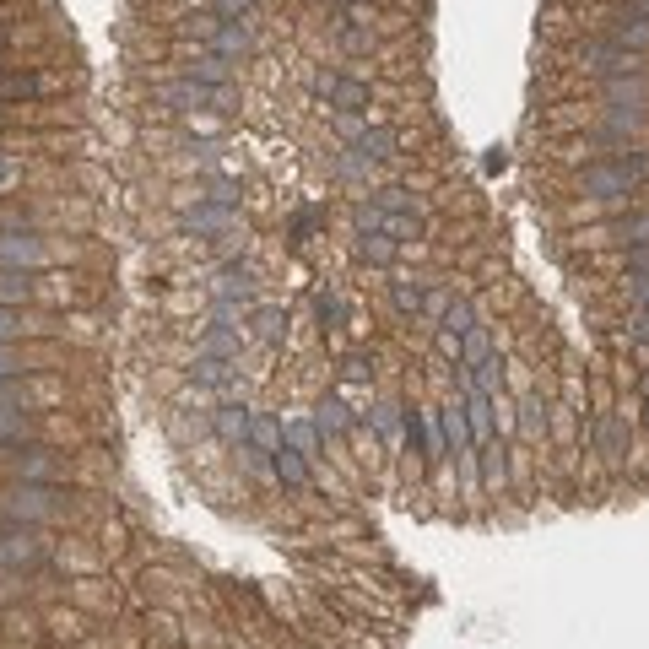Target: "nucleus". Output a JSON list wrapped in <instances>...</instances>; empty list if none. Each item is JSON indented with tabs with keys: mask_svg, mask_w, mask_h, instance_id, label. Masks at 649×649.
Returning <instances> with one entry per match:
<instances>
[{
	"mask_svg": "<svg viewBox=\"0 0 649 649\" xmlns=\"http://www.w3.org/2000/svg\"><path fill=\"white\" fill-rule=\"evenodd\" d=\"M649 179V157L644 152H601L585 168V195L590 201H617V195H633Z\"/></svg>",
	"mask_w": 649,
	"mask_h": 649,
	"instance_id": "f257e3e1",
	"label": "nucleus"
},
{
	"mask_svg": "<svg viewBox=\"0 0 649 649\" xmlns=\"http://www.w3.org/2000/svg\"><path fill=\"white\" fill-rule=\"evenodd\" d=\"M585 60L595 65V76H601V82L639 71V55H633V49H622L617 38H595V44H585Z\"/></svg>",
	"mask_w": 649,
	"mask_h": 649,
	"instance_id": "f03ea898",
	"label": "nucleus"
},
{
	"mask_svg": "<svg viewBox=\"0 0 649 649\" xmlns=\"http://www.w3.org/2000/svg\"><path fill=\"white\" fill-rule=\"evenodd\" d=\"M314 92L336 103V114H363V109H368V87H363V82H352V76L325 71V76H314Z\"/></svg>",
	"mask_w": 649,
	"mask_h": 649,
	"instance_id": "7ed1b4c3",
	"label": "nucleus"
},
{
	"mask_svg": "<svg viewBox=\"0 0 649 649\" xmlns=\"http://www.w3.org/2000/svg\"><path fill=\"white\" fill-rule=\"evenodd\" d=\"M601 98H606V109H617V114H644L649 109V82H644L639 71L612 76V82L601 87Z\"/></svg>",
	"mask_w": 649,
	"mask_h": 649,
	"instance_id": "20e7f679",
	"label": "nucleus"
},
{
	"mask_svg": "<svg viewBox=\"0 0 649 649\" xmlns=\"http://www.w3.org/2000/svg\"><path fill=\"white\" fill-rule=\"evenodd\" d=\"M206 38H211V49H217L222 60H244V55H249V28H244V22L211 17V22H206Z\"/></svg>",
	"mask_w": 649,
	"mask_h": 649,
	"instance_id": "39448f33",
	"label": "nucleus"
},
{
	"mask_svg": "<svg viewBox=\"0 0 649 649\" xmlns=\"http://www.w3.org/2000/svg\"><path fill=\"white\" fill-rule=\"evenodd\" d=\"M590 439H595V449H601V455L606 460H622V455H628V422H622V417H612V412H606V417H595V433H590Z\"/></svg>",
	"mask_w": 649,
	"mask_h": 649,
	"instance_id": "423d86ee",
	"label": "nucleus"
},
{
	"mask_svg": "<svg viewBox=\"0 0 649 649\" xmlns=\"http://www.w3.org/2000/svg\"><path fill=\"white\" fill-rule=\"evenodd\" d=\"M466 428H471V439H476V444L493 439V395H482V390H471V395H466Z\"/></svg>",
	"mask_w": 649,
	"mask_h": 649,
	"instance_id": "0eeeda50",
	"label": "nucleus"
},
{
	"mask_svg": "<svg viewBox=\"0 0 649 649\" xmlns=\"http://www.w3.org/2000/svg\"><path fill=\"white\" fill-rule=\"evenodd\" d=\"M606 38H617V44H622V49H633V55H649V22L628 17V11H622L612 28H606Z\"/></svg>",
	"mask_w": 649,
	"mask_h": 649,
	"instance_id": "6e6552de",
	"label": "nucleus"
},
{
	"mask_svg": "<svg viewBox=\"0 0 649 649\" xmlns=\"http://www.w3.org/2000/svg\"><path fill=\"white\" fill-rule=\"evenodd\" d=\"M612 238H617L622 249L649 244V211H628V217H617V222H612Z\"/></svg>",
	"mask_w": 649,
	"mask_h": 649,
	"instance_id": "1a4fd4ad",
	"label": "nucleus"
},
{
	"mask_svg": "<svg viewBox=\"0 0 649 649\" xmlns=\"http://www.w3.org/2000/svg\"><path fill=\"white\" fill-rule=\"evenodd\" d=\"M487 357H493V336H487V325H471L466 336H460V363H466V368H482Z\"/></svg>",
	"mask_w": 649,
	"mask_h": 649,
	"instance_id": "9d476101",
	"label": "nucleus"
},
{
	"mask_svg": "<svg viewBox=\"0 0 649 649\" xmlns=\"http://www.w3.org/2000/svg\"><path fill=\"white\" fill-rule=\"evenodd\" d=\"M190 82H201V87H228V82H233V65L222 60V55H206V60L190 65Z\"/></svg>",
	"mask_w": 649,
	"mask_h": 649,
	"instance_id": "9b49d317",
	"label": "nucleus"
},
{
	"mask_svg": "<svg viewBox=\"0 0 649 649\" xmlns=\"http://www.w3.org/2000/svg\"><path fill=\"white\" fill-rule=\"evenodd\" d=\"M352 152L368 157V163H374V157H390V152H395V130H374V125H368L363 136L352 141Z\"/></svg>",
	"mask_w": 649,
	"mask_h": 649,
	"instance_id": "f8f14e48",
	"label": "nucleus"
},
{
	"mask_svg": "<svg viewBox=\"0 0 649 649\" xmlns=\"http://www.w3.org/2000/svg\"><path fill=\"white\" fill-rule=\"evenodd\" d=\"M271 466H276V476H282L287 487H303V482H309V466H303V455H298V449H287V444L271 455Z\"/></svg>",
	"mask_w": 649,
	"mask_h": 649,
	"instance_id": "ddd939ff",
	"label": "nucleus"
},
{
	"mask_svg": "<svg viewBox=\"0 0 649 649\" xmlns=\"http://www.w3.org/2000/svg\"><path fill=\"white\" fill-rule=\"evenodd\" d=\"M357 255H363L368 266H390V260H395V238L390 233H363V238H357Z\"/></svg>",
	"mask_w": 649,
	"mask_h": 649,
	"instance_id": "4468645a",
	"label": "nucleus"
},
{
	"mask_svg": "<svg viewBox=\"0 0 649 649\" xmlns=\"http://www.w3.org/2000/svg\"><path fill=\"white\" fill-rule=\"evenodd\" d=\"M249 439H255V449H260V455H276V449H282V428H276V422L271 417H249Z\"/></svg>",
	"mask_w": 649,
	"mask_h": 649,
	"instance_id": "2eb2a0df",
	"label": "nucleus"
},
{
	"mask_svg": "<svg viewBox=\"0 0 649 649\" xmlns=\"http://www.w3.org/2000/svg\"><path fill=\"white\" fill-rule=\"evenodd\" d=\"M476 320H471V303L466 298H449V309H444V330H449V336H466V330H471Z\"/></svg>",
	"mask_w": 649,
	"mask_h": 649,
	"instance_id": "dca6fc26",
	"label": "nucleus"
},
{
	"mask_svg": "<svg viewBox=\"0 0 649 649\" xmlns=\"http://www.w3.org/2000/svg\"><path fill=\"white\" fill-rule=\"evenodd\" d=\"M320 439H325V433H320V422H293V449H298L303 460H309V455H320Z\"/></svg>",
	"mask_w": 649,
	"mask_h": 649,
	"instance_id": "f3484780",
	"label": "nucleus"
},
{
	"mask_svg": "<svg viewBox=\"0 0 649 649\" xmlns=\"http://www.w3.org/2000/svg\"><path fill=\"white\" fill-rule=\"evenodd\" d=\"M314 422H320V433H347V428H352V412H347L341 401H325Z\"/></svg>",
	"mask_w": 649,
	"mask_h": 649,
	"instance_id": "a211bd4d",
	"label": "nucleus"
},
{
	"mask_svg": "<svg viewBox=\"0 0 649 649\" xmlns=\"http://www.w3.org/2000/svg\"><path fill=\"white\" fill-rule=\"evenodd\" d=\"M163 98L179 103V109H201V103H206V87H201V82H184V87H168Z\"/></svg>",
	"mask_w": 649,
	"mask_h": 649,
	"instance_id": "6ab92c4d",
	"label": "nucleus"
},
{
	"mask_svg": "<svg viewBox=\"0 0 649 649\" xmlns=\"http://www.w3.org/2000/svg\"><path fill=\"white\" fill-rule=\"evenodd\" d=\"M368 206H374V211H412V195H406L401 184H390V190H379Z\"/></svg>",
	"mask_w": 649,
	"mask_h": 649,
	"instance_id": "aec40b11",
	"label": "nucleus"
},
{
	"mask_svg": "<svg viewBox=\"0 0 649 649\" xmlns=\"http://www.w3.org/2000/svg\"><path fill=\"white\" fill-rule=\"evenodd\" d=\"M38 244L33 238H0V260H33Z\"/></svg>",
	"mask_w": 649,
	"mask_h": 649,
	"instance_id": "412c9836",
	"label": "nucleus"
},
{
	"mask_svg": "<svg viewBox=\"0 0 649 649\" xmlns=\"http://www.w3.org/2000/svg\"><path fill=\"white\" fill-rule=\"evenodd\" d=\"M38 82L33 76H0V98H33Z\"/></svg>",
	"mask_w": 649,
	"mask_h": 649,
	"instance_id": "4be33fe9",
	"label": "nucleus"
},
{
	"mask_svg": "<svg viewBox=\"0 0 649 649\" xmlns=\"http://www.w3.org/2000/svg\"><path fill=\"white\" fill-rule=\"evenodd\" d=\"M395 309H401V314H417V309H422V287L395 282Z\"/></svg>",
	"mask_w": 649,
	"mask_h": 649,
	"instance_id": "5701e85b",
	"label": "nucleus"
},
{
	"mask_svg": "<svg viewBox=\"0 0 649 649\" xmlns=\"http://www.w3.org/2000/svg\"><path fill=\"white\" fill-rule=\"evenodd\" d=\"M520 428L531 433V439H536L541 428H547V412H541V401H525V412H520Z\"/></svg>",
	"mask_w": 649,
	"mask_h": 649,
	"instance_id": "b1692460",
	"label": "nucleus"
},
{
	"mask_svg": "<svg viewBox=\"0 0 649 649\" xmlns=\"http://www.w3.org/2000/svg\"><path fill=\"white\" fill-rule=\"evenodd\" d=\"M628 341H633V347H644V357H649V309H639V314H633V325H628Z\"/></svg>",
	"mask_w": 649,
	"mask_h": 649,
	"instance_id": "393cba45",
	"label": "nucleus"
},
{
	"mask_svg": "<svg viewBox=\"0 0 649 649\" xmlns=\"http://www.w3.org/2000/svg\"><path fill=\"white\" fill-rule=\"evenodd\" d=\"M336 130H341V136H352V141H357V136H363V130H368V119H363V114H336Z\"/></svg>",
	"mask_w": 649,
	"mask_h": 649,
	"instance_id": "a878e982",
	"label": "nucleus"
},
{
	"mask_svg": "<svg viewBox=\"0 0 649 649\" xmlns=\"http://www.w3.org/2000/svg\"><path fill=\"white\" fill-rule=\"evenodd\" d=\"M395 412H401V406H390V401H384V406H374V428H379V433H395V422H401Z\"/></svg>",
	"mask_w": 649,
	"mask_h": 649,
	"instance_id": "bb28decb",
	"label": "nucleus"
},
{
	"mask_svg": "<svg viewBox=\"0 0 649 649\" xmlns=\"http://www.w3.org/2000/svg\"><path fill=\"white\" fill-rule=\"evenodd\" d=\"M206 352H222V357H233L238 347H233V336H228V330H211V336H206Z\"/></svg>",
	"mask_w": 649,
	"mask_h": 649,
	"instance_id": "cd10ccee",
	"label": "nucleus"
},
{
	"mask_svg": "<svg viewBox=\"0 0 649 649\" xmlns=\"http://www.w3.org/2000/svg\"><path fill=\"white\" fill-rule=\"evenodd\" d=\"M282 314H276V309H266V314H260V336H266V341H276V336H282Z\"/></svg>",
	"mask_w": 649,
	"mask_h": 649,
	"instance_id": "c85d7f7f",
	"label": "nucleus"
},
{
	"mask_svg": "<svg viewBox=\"0 0 649 649\" xmlns=\"http://www.w3.org/2000/svg\"><path fill=\"white\" fill-rule=\"evenodd\" d=\"M336 38H341L347 49H368V33H363V28H347V22L336 28Z\"/></svg>",
	"mask_w": 649,
	"mask_h": 649,
	"instance_id": "c756f323",
	"label": "nucleus"
},
{
	"mask_svg": "<svg viewBox=\"0 0 649 649\" xmlns=\"http://www.w3.org/2000/svg\"><path fill=\"white\" fill-rule=\"evenodd\" d=\"M217 11H222V17H249L255 0H217Z\"/></svg>",
	"mask_w": 649,
	"mask_h": 649,
	"instance_id": "7c9ffc66",
	"label": "nucleus"
},
{
	"mask_svg": "<svg viewBox=\"0 0 649 649\" xmlns=\"http://www.w3.org/2000/svg\"><path fill=\"white\" fill-rule=\"evenodd\" d=\"M217 428H222V433H244V428H249V417H244V412H222V417H217Z\"/></svg>",
	"mask_w": 649,
	"mask_h": 649,
	"instance_id": "2f4dec72",
	"label": "nucleus"
},
{
	"mask_svg": "<svg viewBox=\"0 0 649 649\" xmlns=\"http://www.w3.org/2000/svg\"><path fill=\"white\" fill-rule=\"evenodd\" d=\"M628 282H633V303L649 309V276H628Z\"/></svg>",
	"mask_w": 649,
	"mask_h": 649,
	"instance_id": "473e14b6",
	"label": "nucleus"
},
{
	"mask_svg": "<svg viewBox=\"0 0 649 649\" xmlns=\"http://www.w3.org/2000/svg\"><path fill=\"white\" fill-rule=\"evenodd\" d=\"M17 293H28V282H17V276H0V298H17Z\"/></svg>",
	"mask_w": 649,
	"mask_h": 649,
	"instance_id": "72a5a7b5",
	"label": "nucleus"
},
{
	"mask_svg": "<svg viewBox=\"0 0 649 649\" xmlns=\"http://www.w3.org/2000/svg\"><path fill=\"white\" fill-rule=\"evenodd\" d=\"M314 314H320V320H336L341 303H336V298H320V303H314Z\"/></svg>",
	"mask_w": 649,
	"mask_h": 649,
	"instance_id": "f704fd0d",
	"label": "nucleus"
},
{
	"mask_svg": "<svg viewBox=\"0 0 649 649\" xmlns=\"http://www.w3.org/2000/svg\"><path fill=\"white\" fill-rule=\"evenodd\" d=\"M639 395H644V401H649V368H644V374H639Z\"/></svg>",
	"mask_w": 649,
	"mask_h": 649,
	"instance_id": "c9c22d12",
	"label": "nucleus"
},
{
	"mask_svg": "<svg viewBox=\"0 0 649 649\" xmlns=\"http://www.w3.org/2000/svg\"><path fill=\"white\" fill-rule=\"evenodd\" d=\"M336 6H363V0H336Z\"/></svg>",
	"mask_w": 649,
	"mask_h": 649,
	"instance_id": "e433bc0d",
	"label": "nucleus"
},
{
	"mask_svg": "<svg viewBox=\"0 0 649 649\" xmlns=\"http://www.w3.org/2000/svg\"><path fill=\"white\" fill-rule=\"evenodd\" d=\"M644 428H649V401H644Z\"/></svg>",
	"mask_w": 649,
	"mask_h": 649,
	"instance_id": "4c0bfd02",
	"label": "nucleus"
}]
</instances>
